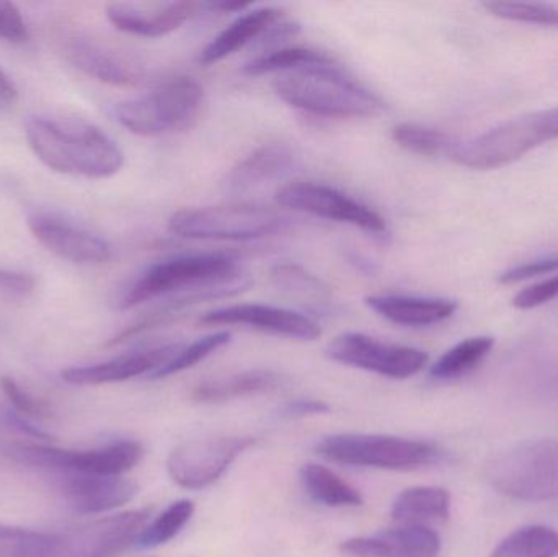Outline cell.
Here are the masks:
<instances>
[{
	"label": "cell",
	"mask_w": 558,
	"mask_h": 557,
	"mask_svg": "<svg viewBox=\"0 0 558 557\" xmlns=\"http://www.w3.org/2000/svg\"><path fill=\"white\" fill-rule=\"evenodd\" d=\"M25 134L35 156L56 172L100 180L124 166L117 141L95 124L29 117Z\"/></svg>",
	"instance_id": "6da1fadb"
},
{
	"label": "cell",
	"mask_w": 558,
	"mask_h": 557,
	"mask_svg": "<svg viewBox=\"0 0 558 557\" xmlns=\"http://www.w3.org/2000/svg\"><path fill=\"white\" fill-rule=\"evenodd\" d=\"M289 107L327 118H371L383 111L376 94L335 64L311 65L279 75L274 84Z\"/></svg>",
	"instance_id": "7a4b0ae2"
},
{
	"label": "cell",
	"mask_w": 558,
	"mask_h": 557,
	"mask_svg": "<svg viewBox=\"0 0 558 557\" xmlns=\"http://www.w3.org/2000/svg\"><path fill=\"white\" fill-rule=\"evenodd\" d=\"M238 261L228 254H192L163 258L141 271L118 298L120 310L163 300L190 288L225 283L242 277Z\"/></svg>",
	"instance_id": "3957f363"
},
{
	"label": "cell",
	"mask_w": 558,
	"mask_h": 557,
	"mask_svg": "<svg viewBox=\"0 0 558 557\" xmlns=\"http://www.w3.org/2000/svg\"><path fill=\"white\" fill-rule=\"evenodd\" d=\"M205 104L202 84L189 75L167 78L143 97L114 105L113 117L130 133L163 136L189 126Z\"/></svg>",
	"instance_id": "277c9868"
},
{
	"label": "cell",
	"mask_w": 558,
	"mask_h": 557,
	"mask_svg": "<svg viewBox=\"0 0 558 557\" xmlns=\"http://www.w3.org/2000/svg\"><path fill=\"white\" fill-rule=\"evenodd\" d=\"M288 216L254 203L198 206L173 213L169 231L193 241L245 242L284 231Z\"/></svg>",
	"instance_id": "5b68a950"
},
{
	"label": "cell",
	"mask_w": 558,
	"mask_h": 557,
	"mask_svg": "<svg viewBox=\"0 0 558 557\" xmlns=\"http://www.w3.org/2000/svg\"><path fill=\"white\" fill-rule=\"evenodd\" d=\"M554 140H558V107L514 118L468 143H458L449 157L468 169H500Z\"/></svg>",
	"instance_id": "8992f818"
},
{
	"label": "cell",
	"mask_w": 558,
	"mask_h": 557,
	"mask_svg": "<svg viewBox=\"0 0 558 557\" xmlns=\"http://www.w3.org/2000/svg\"><path fill=\"white\" fill-rule=\"evenodd\" d=\"M487 480L498 493L524 502L558 499V441L518 445L488 463Z\"/></svg>",
	"instance_id": "52a82bcc"
},
{
	"label": "cell",
	"mask_w": 558,
	"mask_h": 557,
	"mask_svg": "<svg viewBox=\"0 0 558 557\" xmlns=\"http://www.w3.org/2000/svg\"><path fill=\"white\" fill-rule=\"evenodd\" d=\"M317 453L325 460L347 467L409 471L438 463L442 453L426 441L405 440L387 435L341 434L324 438Z\"/></svg>",
	"instance_id": "ba28073f"
},
{
	"label": "cell",
	"mask_w": 558,
	"mask_h": 557,
	"mask_svg": "<svg viewBox=\"0 0 558 557\" xmlns=\"http://www.w3.org/2000/svg\"><path fill=\"white\" fill-rule=\"evenodd\" d=\"M2 453L26 467L54 473H88L100 476H124L144 457L140 441L124 440L98 450H62L48 445L7 444Z\"/></svg>",
	"instance_id": "9c48e42d"
},
{
	"label": "cell",
	"mask_w": 558,
	"mask_h": 557,
	"mask_svg": "<svg viewBox=\"0 0 558 557\" xmlns=\"http://www.w3.org/2000/svg\"><path fill=\"white\" fill-rule=\"evenodd\" d=\"M327 356L340 365L390 379H409L428 365V353L413 347L380 342L361 332H344L327 347Z\"/></svg>",
	"instance_id": "30bf717a"
},
{
	"label": "cell",
	"mask_w": 558,
	"mask_h": 557,
	"mask_svg": "<svg viewBox=\"0 0 558 557\" xmlns=\"http://www.w3.org/2000/svg\"><path fill=\"white\" fill-rule=\"evenodd\" d=\"M251 437H218L190 440L173 448L167 471L183 489L199 491L215 484L242 453L254 447Z\"/></svg>",
	"instance_id": "8fae6325"
},
{
	"label": "cell",
	"mask_w": 558,
	"mask_h": 557,
	"mask_svg": "<svg viewBox=\"0 0 558 557\" xmlns=\"http://www.w3.org/2000/svg\"><path fill=\"white\" fill-rule=\"evenodd\" d=\"M277 199L282 208L317 216L328 221L343 222L369 234H387V221L360 199L314 182H292L279 190Z\"/></svg>",
	"instance_id": "7c38bea8"
},
{
	"label": "cell",
	"mask_w": 558,
	"mask_h": 557,
	"mask_svg": "<svg viewBox=\"0 0 558 557\" xmlns=\"http://www.w3.org/2000/svg\"><path fill=\"white\" fill-rule=\"evenodd\" d=\"M153 509L130 510L104 517L61 533L52 557H113L136 545Z\"/></svg>",
	"instance_id": "4fadbf2b"
},
{
	"label": "cell",
	"mask_w": 558,
	"mask_h": 557,
	"mask_svg": "<svg viewBox=\"0 0 558 557\" xmlns=\"http://www.w3.org/2000/svg\"><path fill=\"white\" fill-rule=\"evenodd\" d=\"M205 326H245L270 336L312 342L322 336L311 316L270 304L241 303L209 311L199 319Z\"/></svg>",
	"instance_id": "5bb4252c"
},
{
	"label": "cell",
	"mask_w": 558,
	"mask_h": 557,
	"mask_svg": "<svg viewBox=\"0 0 558 557\" xmlns=\"http://www.w3.org/2000/svg\"><path fill=\"white\" fill-rule=\"evenodd\" d=\"M28 228L39 244L72 264L97 265L111 258L110 244L101 235L54 213H33Z\"/></svg>",
	"instance_id": "9a60e30c"
},
{
	"label": "cell",
	"mask_w": 558,
	"mask_h": 557,
	"mask_svg": "<svg viewBox=\"0 0 558 557\" xmlns=\"http://www.w3.org/2000/svg\"><path fill=\"white\" fill-rule=\"evenodd\" d=\"M59 493L78 516H97L123 507L136 497L137 484L123 476L56 473Z\"/></svg>",
	"instance_id": "2e32d148"
},
{
	"label": "cell",
	"mask_w": 558,
	"mask_h": 557,
	"mask_svg": "<svg viewBox=\"0 0 558 557\" xmlns=\"http://www.w3.org/2000/svg\"><path fill=\"white\" fill-rule=\"evenodd\" d=\"M65 59L88 77L114 87H133L144 77V69L130 56L84 36L64 45Z\"/></svg>",
	"instance_id": "e0dca14e"
},
{
	"label": "cell",
	"mask_w": 558,
	"mask_h": 557,
	"mask_svg": "<svg viewBox=\"0 0 558 557\" xmlns=\"http://www.w3.org/2000/svg\"><path fill=\"white\" fill-rule=\"evenodd\" d=\"M251 284V278L247 275H242V277L235 278V280L225 281V283L190 288V290L180 291V293L172 294V296L163 298L153 311L144 314L136 323L131 324L126 329L117 334L108 342V346H120V343L128 342V340L134 339V337L143 336V334L150 332V330L157 329V327L166 326V324L172 323L180 314L185 313V311L196 306V304L238 296V294L248 290Z\"/></svg>",
	"instance_id": "ac0fdd59"
},
{
	"label": "cell",
	"mask_w": 558,
	"mask_h": 557,
	"mask_svg": "<svg viewBox=\"0 0 558 557\" xmlns=\"http://www.w3.org/2000/svg\"><path fill=\"white\" fill-rule=\"evenodd\" d=\"M301 166L294 147L281 141L262 144L244 159L239 160L226 175V192L244 193L271 182L288 179Z\"/></svg>",
	"instance_id": "d6986e66"
},
{
	"label": "cell",
	"mask_w": 558,
	"mask_h": 557,
	"mask_svg": "<svg viewBox=\"0 0 558 557\" xmlns=\"http://www.w3.org/2000/svg\"><path fill=\"white\" fill-rule=\"evenodd\" d=\"M196 9H199V5L195 2L150 3V5L114 2L107 7V16L114 28L128 35L162 38L189 22Z\"/></svg>",
	"instance_id": "ffe728a7"
},
{
	"label": "cell",
	"mask_w": 558,
	"mask_h": 557,
	"mask_svg": "<svg viewBox=\"0 0 558 557\" xmlns=\"http://www.w3.org/2000/svg\"><path fill=\"white\" fill-rule=\"evenodd\" d=\"M351 557H438L441 540L426 525H402L374 536H360L341 543Z\"/></svg>",
	"instance_id": "44dd1931"
},
{
	"label": "cell",
	"mask_w": 558,
	"mask_h": 557,
	"mask_svg": "<svg viewBox=\"0 0 558 557\" xmlns=\"http://www.w3.org/2000/svg\"><path fill=\"white\" fill-rule=\"evenodd\" d=\"M180 343L156 347V349L141 350V352L126 353L118 359L108 360L95 365L75 366L62 372L65 383L77 386L110 385V383L128 382L141 375H153L154 372L166 365L180 350Z\"/></svg>",
	"instance_id": "7402d4cb"
},
{
	"label": "cell",
	"mask_w": 558,
	"mask_h": 557,
	"mask_svg": "<svg viewBox=\"0 0 558 557\" xmlns=\"http://www.w3.org/2000/svg\"><path fill=\"white\" fill-rule=\"evenodd\" d=\"M282 20V10L278 7H252L241 13L231 25L226 26L199 52V64L213 65L225 61L245 46L264 38Z\"/></svg>",
	"instance_id": "603a6c76"
},
{
	"label": "cell",
	"mask_w": 558,
	"mask_h": 557,
	"mask_svg": "<svg viewBox=\"0 0 558 557\" xmlns=\"http://www.w3.org/2000/svg\"><path fill=\"white\" fill-rule=\"evenodd\" d=\"M364 304L383 319L403 327L435 326L458 311L454 300L409 294H373L364 298Z\"/></svg>",
	"instance_id": "cb8c5ba5"
},
{
	"label": "cell",
	"mask_w": 558,
	"mask_h": 557,
	"mask_svg": "<svg viewBox=\"0 0 558 557\" xmlns=\"http://www.w3.org/2000/svg\"><path fill=\"white\" fill-rule=\"evenodd\" d=\"M271 281L289 300L315 314L331 313L335 298L331 288L307 268L292 262H281L271 268Z\"/></svg>",
	"instance_id": "d4e9b609"
},
{
	"label": "cell",
	"mask_w": 558,
	"mask_h": 557,
	"mask_svg": "<svg viewBox=\"0 0 558 557\" xmlns=\"http://www.w3.org/2000/svg\"><path fill=\"white\" fill-rule=\"evenodd\" d=\"M282 378L268 370H252V372L235 373L225 378L208 379L199 383L193 391V399L203 404L231 401L244 396L260 395L274 391L281 385Z\"/></svg>",
	"instance_id": "484cf974"
},
{
	"label": "cell",
	"mask_w": 558,
	"mask_h": 557,
	"mask_svg": "<svg viewBox=\"0 0 558 557\" xmlns=\"http://www.w3.org/2000/svg\"><path fill=\"white\" fill-rule=\"evenodd\" d=\"M392 519L403 525H425L446 520L451 513V496L441 487H412L392 504Z\"/></svg>",
	"instance_id": "4316f807"
},
{
	"label": "cell",
	"mask_w": 558,
	"mask_h": 557,
	"mask_svg": "<svg viewBox=\"0 0 558 557\" xmlns=\"http://www.w3.org/2000/svg\"><path fill=\"white\" fill-rule=\"evenodd\" d=\"M301 483L307 496L325 507H360L364 499L356 487L338 477L322 464H305L301 470Z\"/></svg>",
	"instance_id": "83f0119b"
},
{
	"label": "cell",
	"mask_w": 558,
	"mask_h": 557,
	"mask_svg": "<svg viewBox=\"0 0 558 557\" xmlns=\"http://www.w3.org/2000/svg\"><path fill=\"white\" fill-rule=\"evenodd\" d=\"M333 64V59L317 49L304 48V46H282L255 56L245 62V75L258 77V75L275 74V72H291L295 69L311 68V65Z\"/></svg>",
	"instance_id": "f1b7e54d"
},
{
	"label": "cell",
	"mask_w": 558,
	"mask_h": 557,
	"mask_svg": "<svg viewBox=\"0 0 558 557\" xmlns=\"http://www.w3.org/2000/svg\"><path fill=\"white\" fill-rule=\"evenodd\" d=\"M494 346L495 340L492 337H472V339L462 340L445 355L439 356L429 373L433 378L442 379V382L462 378L482 365V362L490 355Z\"/></svg>",
	"instance_id": "f546056e"
},
{
	"label": "cell",
	"mask_w": 558,
	"mask_h": 557,
	"mask_svg": "<svg viewBox=\"0 0 558 557\" xmlns=\"http://www.w3.org/2000/svg\"><path fill=\"white\" fill-rule=\"evenodd\" d=\"M558 532L549 526L531 525L518 530L500 543L490 557H557Z\"/></svg>",
	"instance_id": "4dcf8cb0"
},
{
	"label": "cell",
	"mask_w": 558,
	"mask_h": 557,
	"mask_svg": "<svg viewBox=\"0 0 558 557\" xmlns=\"http://www.w3.org/2000/svg\"><path fill=\"white\" fill-rule=\"evenodd\" d=\"M390 134L402 149L418 156L436 157L445 154L449 157L458 144L449 134L418 123L396 124Z\"/></svg>",
	"instance_id": "1f68e13d"
},
{
	"label": "cell",
	"mask_w": 558,
	"mask_h": 557,
	"mask_svg": "<svg viewBox=\"0 0 558 557\" xmlns=\"http://www.w3.org/2000/svg\"><path fill=\"white\" fill-rule=\"evenodd\" d=\"M193 513H195V504L192 500L173 502L153 523H147L136 545L143 549L166 545L185 529L186 523L192 520Z\"/></svg>",
	"instance_id": "d6a6232c"
},
{
	"label": "cell",
	"mask_w": 558,
	"mask_h": 557,
	"mask_svg": "<svg viewBox=\"0 0 558 557\" xmlns=\"http://www.w3.org/2000/svg\"><path fill=\"white\" fill-rule=\"evenodd\" d=\"M58 536L19 526H0V557H52Z\"/></svg>",
	"instance_id": "836d02e7"
},
{
	"label": "cell",
	"mask_w": 558,
	"mask_h": 557,
	"mask_svg": "<svg viewBox=\"0 0 558 557\" xmlns=\"http://www.w3.org/2000/svg\"><path fill=\"white\" fill-rule=\"evenodd\" d=\"M231 339V334L221 330V332L209 334V336L202 337V339L195 340V342L190 343V346H182L179 352H177L166 365L160 366L157 372H154L149 378H169V376L177 375V373L193 368V366L198 365L199 362L208 359L213 353L221 350L222 347L228 346Z\"/></svg>",
	"instance_id": "e575fe53"
},
{
	"label": "cell",
	"mask_w": 558,
	"mask_h": 557,
	"mask_svg": "<svg viewBox=\"0 0 558 557\" xmlns=\"http://www.w3.org/2000/svg\"><path fill=\"white\" fill-rule=\"evenodd\" d=\"M482 7L498 19L558 28V7L550 3L490 0L482 3Z\"/></svg>",
	"instance_id": "d590c367"
},
{
	"label": "cell",
	"mask_w": 558,
	"mask_h": 557,
	"mask_svg": "<svg viewBox=\"0 0 558 557\" xmlns=\"http://www.w3.org/2000/svg\"><path fill=\"white\" fill-rule=\"evenodd\" d=\"M0 388L3 395L9 399L10 404L15 409L16 414L23 415L26 419H41L48 415V409L38 399L29 396L15 379L10 376H2L0 378Z\"/></svg>",
	"instance_id": "8d00e7d4"
},
{
	"label": "cell",
	"mask_w": 558,
	"mask_h": 557,
	"mask_svg": "<svg viewBox=\"0 0 558 557\" xmlns=\"http://www.w3.org/2000/svg\"><path fill=\"white\" fill-rule=\"evenodd\" d=\"M0 38L15 45L29 39L28 26L15 3L0 2Z\"/></svg>",
	"instance_id": "74e56055"
},
{
	"label": "cell",
	"mask_w": 558,
	"mask_h": 557,
	"mask_svg": "<svg viewBox=\"0 0 558 557\" xmlns=\"http://www.w3.org/2000/svg\"><path fill=\"white\" fill-rule=\"evenodd\" d=\"M557 270L558 254L549 255V257L537 258V261L526 262V264L510 268L501 275L500 283H520V281L531 280V278L541 277V275H550Z\"/></svg>",
	"instance_id": "f35d334b"
},
{
	"label": "cell",
	"mask_w": 558,
	"mask_h": 557,
	"mask_svg": "<svg viewBox=\"0 0 558 557\" xmlns=\"http://www.w3.org/2000/svg\"><path fill=\"white\" fill-rule=\"evenodd\" d=\"M557 296L558 275L521 291L514 298L513 304L518 310H534V307L543 306V304L556 300Z\"/></svg>",
	"instance_id": "ab89813d"
},
{
	"label": "cell",
	"mask_w": 558,
	"mask_h": 557,
	"mask_svg": "<svg viewBox=\"0 0 558 557\" xmlns=\"http://www.w3.org/2000/svg\"><path fill=\"white\" fill-rule=\"evenodd\" d=\"M35 277L25 271L0 268V294L10 298L28 296L35 290Z\"/></svg>",
	"instance_id": "60d3db41"
},
{
	"label": "cell",
	"mask_w": 558,
	"mask_h": 557,
	"mask_svg": "<svg viewBox=\"0 0 558 557\" xmlns=\"http://www.w3.org/2000/svg\"><path fill=\"white\" fill-rule=\"evenodd\" d=\"M330 405L317 399H295L282 409L286 417H308V415L328 414Z\"/></svg>",
	"instance_id": "b9f144b4"
},
{
	"label": "cell",
	"mask_w": 558,
	"mask_h": 557,
	"mask_svg": "<svg viewBox=\"0 0 558 557\" xmlns=\"http://www.w3.org/2000/svg\"><path fill=\"white\" fill-rule=\"evenodd\" d=\"M7 419H9V422L13 427L19 428L22 434L28 435V437L38 438V440H51L46 432L38 428V425H33L28 419L16 414V412H9V414H7Z\"/></svg>",
	"instance_id": "7bdbcfd3"
},
{
	"label": "cell",
	"mask_w": 558,
	"mask_h": 557,
	"mask_svg": "<svg viewBox=\"0 0 558 557\" xmlns=\"http://www.w3.org/2000/svg\"><path fill=\"white\" fill-rule=\"evenodd\" d=\"M251 2H206L199 3V9L209 10V12L219 13H244L252 9Z\"/></svg>",
	"instance_id": "ee69618b"
},
{
	"label": "cell",
	"mask_w": 558,
	"mask_h": 557,
	"mask_svg": "<svg viewBox=\"0 0 558 557\" xmlns=\"http://www.w3.org/2000/svg\"><path fill=\"white\" fill-rule=\"evenodd\" d=\"M19 98V88L9 74L0 68V104H13Z\"/></svg>",
	"instance_id": "f6af8a7d"
}]
</instances>
